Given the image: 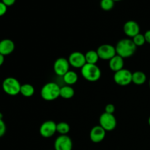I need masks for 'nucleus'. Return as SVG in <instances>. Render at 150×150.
<instances>
[{"instance_id":"obj_17","label":"nucleus","mask_w":150,"mask_h":150,"mask_svg":"<svg viewBox=\"0 0 150 150\" xmlns=\"http://www.w3.org/2000/svg\"><path fill=\"white\" fill-rule=\"evenodd\" d=\"M146 76L144 72L136 71L133 73L132 76V83L136 85H142L146 82Z\"/></svg>"},{"instance_id":"obj_14","label":"nucleus","mask_w":150,"mask_h":150,"mask_svg":"<svg viewBox=\"0 0 150 150\" xmlns=\"http://www.w3.org/2000/svg\"><path fill=\"white\" fill-rule=\"evenodd\" d=\"M15 43L10 39H3L0 41V54L3 56L10 55L14 51Z\"/></svg>"},{"instance_id":"obj_32","label":"nucleus","mask_w":150,"mask_h":150,"mask_svg":"<svg viewBox=\"0 0 150 150\" xmlns=\"http://www.w3.org/2000/svg\"><path fill=\"white\" fill-rule=\"evenodd\" d=\"M149 89H150V79H149Z\"/></svg>"},{"instance_id":"obj_23","label":"nucleus","mask_w":150,"mask_h":150,"mask_svg":"<svg viewBox=\"0 0 150 150\" xmlns=\"http://www.w3.org/2000/svg\"><path fill=\"white\" fill-rule=\"evenodd\" d=\"M133 41L134 42L135 45L136 46H142L143 45H144V43L146 42V40H145V37L144 35L143 34H138L137 35L133 38Z\"/></svg>"},{"instance_id":"obj_1","label":"nucleus","mask_w":150,"mask_h":150,"mask_svg":"<svg viewBox=\"0 0 150 150\" xmlns=\"http://www.w3.org/2000/svg\"><path fill=\"white\" fill-rule=\"evenodd\" d=\"M115 48L117 55L125 59L132 57L135 54L137 46L135 45L132 39L125 38L118 41Z\"/></svg>"},{"instance_id":"obj_26","label":"nucleus","mask_w":150,"mask_h":150,"mask_svg":"<svg viewBox=\"0 0 150 150\" xmlns=\"http://www.w3.org/2000/svg\"><path fill=\"white\" fill-rule=\"evenodd\" d=\"M7 11V7L2 2L0 1V17L3 16Z\"/></svg>"},{"instance_id":"obj_8","label":"nucleus","mask_w":150,"mask_h":150,"mask_svg":"<svg viewBox=\"0 0 150 150\" xmlns=\"http://www.w3.org/2000/svg\"><path fill=\"white\" fill-rule=\"evenodd\" d=\"M57 132V123L52 120L44 122L40 127V134L43 138H51Z\"/></svg>"},{"instance_id":"obj_3","label":"nucleus","mask_w":150,"mask_h":150,"mask_svg":"<svg viewBox=\"0 0 150 150\" xmlns=\"http://www.w3.org/2000/svg\"><path fill=\"white\" fill-rule=\"evenodd\" d=\"M81 73L86 81L90 82L97 81L101 77V70L97 64L86 63L81 68Z\"/></svg>"},{"instance_id":"obj_15","label":"nucleus","mask_w":150,"mask_h":150,"mask_svg":"<svg viewBox=\"0 0 150 150\" xmlns=\"http://www.w3.org/2000/svg\"><path fill=\"white\" fill-rule=\"evenodd\" d=\"M109 67L114 73L122 70L124 67V59L119 55H116L109 60Z\"/></svg>"},{"instance_id":"obj_21","label":"nucleus","mask_w":150,"mask_h":150,"mask_svg":"<svg viewBox=\"0 0 150 150\" xmlns=\"http://www.w3.org/2000/svg\"><path fill=\"white\" fill-rule=\"evenodd\" d=\"M70 130V125L65 122H60L57 124V132L60 135H67Z\"/></svg>"},{"instance_id":"obj_7","label":"nucleus","mask_w":150,"mask_h":150,"mask_svg":"<svg viewBox=\"0 0 150 150\" xmlns=\"http://www.w3.org/2000/svg\"><path fill=\"white\" fill-rule=\"evenodd\" d=\"M99 58L103 60H108L113 58L114 56L117 55L115 46L110 44H103L100 45L97 49Z\"/></svg>"},{"instance_id":"obj_19","label":"nucleus","mask_w":150,"mask_h":150,"mask_svg":"<svg viewBox=\"0 0 150 150\" xmlns=\"http://www.w3.org/2000/svg\"><path fill=\"white\" fill-rule=\"evenodd\" d=\"M85 59H86V62L87 64H96L100 58L97 51L90 50L85 54Z\"/></svg>"},{"instance_id":"obj_16","label":"nucleus","mask_w":150,"mask_h":150,"mask_svg":"<svg viewBox=\"0 0 150 150\" xmlns=\"http://www.w3.org/2000/svg\"><path fill=\"white\" fill-rule=\"evenodd\" d=\"M78 79H79L78 74L75 71H73V70H69L63 76V80H64V83L67 85H69V86H72V85L75 84L78 81Z\"/></svg>"},{"instance_id":"obj_2","label":"nucleus","mask_w":150,"mask_h":150,"mask_svg":"<svg viewBox=\"0 0 150 150\" xmlns=\"http://www.w3.org/2000/svg\"><path fill=\"white\" fill-rule=\"evenodd\" d=\"M60 88L61 87L55 82H48L41 89V97L44 100H55L60 97Z\"/></svg>"},{"instance_id":"obj_31","label":"nucleus","mask_w":150,"mask_h":150,"mask_svg":"<svg viewBox=\"0 0 150 150\" xmlns=\"http://www.w3.org/2000/svg\"><path fill=\"white\" fill-rule=\"evenodd\" d=\"M114 1H122V0H114Z\"/></svg>"},{"instance_id":"obj_10","label":"nucleus","mask_w":150,"mask_h":150,"mask_svg":"<svg viewBox=\"0 0 150 150\" xmlns=\"http://www.w3.org/2000/svg\"><path fill=\"white\" fill-rule=\"evenodd\" d=\"M68 62L70 63V65L75 68L81 69L86 64L85 54L79 51H74L71 53L68 57Z\"/></svg>"},{"instance_id":"obj_22","label":"nucleus","mask_w":150,"mask_h":150,"mask_svg":"<svg viewBox=\"0 0 150 150\" xmlns=\"http://www.w3.org/2000/svg\"><path fill=\"white\" fill-rule=\"evenodd\" d=\"M114 0H101L100 1V7L102 10L105 11H109L112 10L114 6Z\"/></svg>"},{"instance_id":"obj_6","label":"nucleus","mask_w":150,"mask_h":150,"mask_svg":"<svg viewBox=\"0 0 150 150\" xmlns=\"http://www.w3.org/2000/svg\"><path fill=\"white\" fill-rule=\"evenodd\" d=\"M133 73L127 69H122L114 73V81L117 84L120 86H127L132 83Z\"/></svg>"},{"instance_id":"obj_20","label":"nucleus","mask_w":150,"mask_h":150,"mask_svg":"<svg viewBox=\"0 0 150 150\" xmlns=\"http://www.w3.org/2000/svg\"><path fill=\"white\" fill-rule=\"evenodd\" d=\"M20 93L26 98H30L35 94V88L32 84L24 83L21 86Z\"/></svg>"},{"instance_id":"obj_9","label":"nucleus","mask_w":150,"mask_h":150,"mask_svg":"<svg viewBox=\"0 0 150 150\" xmlns=\"http://www.w3.org/2000/svg\"><path fill=\"white\" fill-rule=\"evenodd\" d=\"M73 142L67 135H60L54 142V150H72Z\"/></svg>"},{"instance_id":"obj_29","label":"nucleus","mask_w":150,"mask_h":150,"mask_svg":"<svg viewBox=\"0 0 150 150\" xmlns=\"http://www.w3.org/2000/svg\"><path fill=\"white\" fill-rule=\"evenodd\" d=\"M4 56H3L2 54H0V67L4 64Z\"/></svg>"},{"instance_id":"obj_25","label":"nucleus","mask_w":150,"mask_h":150,"mask_svg":"<svg viewBox=\"0 0 150 150\" xmlns=\"http://www.w3.org/2000/svg\"><path fill=\"white\" fill-rule=\"evenodd\" d=\"M114 111H115V106L113 104L109 103L105 107V112L108 113V114H114Z\"/></svg>"},{"instance_id":"obj_28","label":"nucleus","mask_w":150,"mask_h":150,"mask_svg":"<svg viewBox=\"0 0 150 150\" xmlns=\"http://www.w3.org/2000/svg\"><path fill=\"white\" fill-rule=\"evenodd\" d=\"M144 35L146 42H148V43L150 44V30L146 31Z\"/></svg>"},{"instance_id":"obj_4","label":"nucleus","mask_w":150,"mask_h":150,"mask_svg":"<svg viewBox=\"0 0 150 150\" xmlns=\"http://www.w3.org/2000/svg\"><path fill=\"white\" fill-rule=\"evenodd\" d=\"M21 84L18 79L13 77H7L3 81L2 89L7 95L16 96L20 93Z\"/></svg>"},{"instance_id":"obj_12","label":"nucleus","mask_w":150,"mask_h":150,"mask_svg":"<svg viewBox=\"0 0 150 150\" xmlns=\"http://www.w3.org/2000/svg\"><path fill=\"white\" fill-rule=\"evenodd\" d=\"M123 31L127 37L133 38L140 33V26L135 21H128L124 24Z\"/></svg>"},{"instance_id":"obj_27","label":"nucleus","mask_w":150,"mask_h":150,"mask_svg":"<svg viewBox=\"0 0 150 150\" xmlns=\"http://www.w3.org/2000/svg\"><path fill=\"white\" fill-rule=\"evenodd\" d=\"M16 0H1V1H2L7 7L13 6V4L16 3Z\"/></svg>"},{"instance_id":"obj_11","label":"nucleus","mask_w":150,"mask_h":150,"mask_svg":"<svg viewBox=\"0 0 150 150\" xmlns=\"http://www.w3.org/2000/svg\"><path fill=\"white\" fill-rule=\"evenodd\" d=\"M54 70L59 76H64L70 70V63L68 59L63 57L58 58L54 64Z\"/></svg>"},{"instance_id":"obj_5","label":"nucleus","mask_w":150,"mask_h":150,"mask_svg":"<svg viewBox=\"0 0 150 150\" xmlns=\"http://www.w3.org/2000/svg\"><path fill=\"white\" fill-rule=\"evenodd\" d=\"M100 125L105 131H112L116 128L117 125V119L114 114L104 112L99 118Z\"/></svg>"},{"instance_id":"obj_24","label":"nucleus","mask_w":150,"mask_h":150,"mask_svg":"<svg viewBox=\"0 0 150 150\" xmlns=\"http://www.w3.org/2000/svg\"><path fill=\"white\" fill-rule=\"evenodd\" d=\"M6 125L3 119H0V138L2 137L6 133Z\"/></svg>"},{"instance_id":"obj_13","label":"nucleus","mask_w":150,"mask_h":150,"mask_svg":"<svg viewBox=\"0 0 150 150\" xmlns=\"http://www.w3.org/2000/svg\"><path fill=\"white\" fill-rule=\"evenodd\" d=\"M106 134V131L100 125L93 127L89 133L90 140L94 143H100L104 140Z\"/></svg>"},{"instance_id":"obj_30","label":"nucleus","mask_w":150,"mask_h":150,"mask_svg":"<svg viewBox=\"0 0 150 150\" xmlns=\"http://www.w3.org/2000/svg\"><path fill=\"white\" fill-rule=\"evenodd\" d=\"M148 123H149V126H150V117H149V120H148Z\"/></svg>"},{"instance_id":"obj_18","label":"nucleus","mask_w":150,"mask_h":150,"mask_svg":"<svg viewBox=\"0 0 150 150\" xmlns=\"http://www.w3.org/2000/svg\"><path fill=\"white\" fill-rule=\"evenodd\" d=\"M75 95V90L71 86L66 85L60 88V97L64 99H70Z\"/></svg>"}]
</instances>
